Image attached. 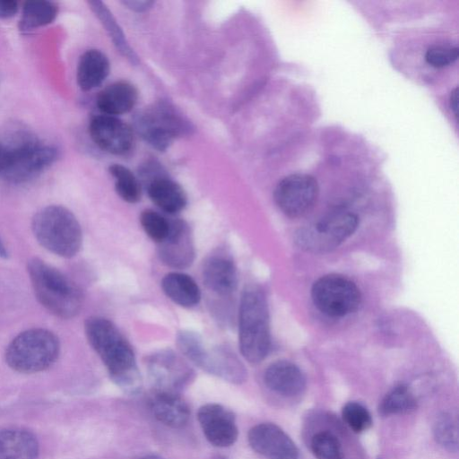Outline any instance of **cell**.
Returning <instances> with one entry per match:
<instances>
[{
    "mask_svg": "<svg viewBox=\"0 0 459 459\" xmlns=\"http://www.w3.org/2000/svg\"><path fill=\"white\" fill-rule=\"evenodd\" d=\"M27 270L34 294L48 311L65 319L80 312L83 296L71 279L37 257L28 262Z\"/></svg>",
    "mask_w": 459,
    "mask_h": 459,
    "instance_id": "obj_2",
    "label": "cell"
},
{
    "mask_svg": "<svg viewBox=\"0 0 459 459\" xmlns=\"http://www.w3.org/2000/svg\"><path fill=\"white\" fill-rule=\"evenodd\" d=\"M433 433L437 442L450 452L458 450V420L451 412L440 413L434 422Z\"/></svg>",
    "mask_w": 459,
    "mask_h": 459,
    "instance_id": "obj_29",
    "label": "cell"
},
{
    "mask_svg": "<svg viewBox=\"0 0 459 459\" xmlns=\"http://www.w3.org/2000/svg\"><path fill=\"white\" fill-rule=\"evenodd\" d=\"M238 342L242 356L257 364L267 356L271 347L269 310L263 290L247 286L241 296L238 311Z\"/></svg>",
    "mask_w": 459,
    "mask_h": 459,
    "instance_id": "obj_4",
    "label": "cell"
},
{
    "mask_svg": "<svg viewBox=\"0 0 459 459\" xmlns=\"http://www.w3.org/2000/svg\"><path fill=\"white\" fill-rule=\"evenodd\" d=\"M165 295L183 307H193L201 300V290L195 281L188 274L172 272L161 280Z\"/></svg>",
    "mask_w": 459,
    "mask_h": 459,
    "instance_id": "obj_24",
    "label": "cell"
},
{
    "mask_svg": "<svg viewBox=\"0 0 459 459\" xmlns=\"http://www.w3.org/2000/svg\"><path fill=\"white\" fill-rule=\"evenodd\" d=\"M58 156L56 146L30 135L0 140V177L11 183L26 182L48 169Z\"/></svg>",
    "mask_w": 459,
    "mask_h": 459,
    "instance_id": "obj_3",
    "label": "cell"
},
{
    "mask_svg": "<svg viewBox=\"0 0 459 459\" xmlns=\"http://www.w3.org/2000/svg\"><path fill=\"white\" fill-rule=\"evenodd\" d=\"M150 406L153 416L168 427L182 428L188 422L189 407L179 394L154 391Z\"/></svg>",
    "mask_w": 459,
    "mask_h": 459,
    "instance_id": "obj_19",
    "label": "cell"
},
{
    "mask_svg": "<svg viewBox=\"0 0 459 459\" xmlns=\"http://www.w3.org/2000/svg\"><path fill=\"white\" fill-rule=\"evenodd\" d=\"M8 256V251L5 248V246L4 245L2 239L0 238V257L2 258H7Z\"/></svg>",
    "mask_w": 459,
    "mask_h": 459,
    "instance_id": "obj_38",
    "label": "cell"
},
{
    "mask_svg": "<svg viewBox=\"0 0 459 459\" xmlns=\"http://www.w3.org/2000/svg\"><path fill=\"white\" fill-rule=\"evenodd\" d=\"M417 408V400L404 385H398L390 390L378 406V412L382 416L407 414Z\"/></svg>",
    "mask_w": 459,
    "mask_h": 459,
    "instance_id": "obj_26",
    "label": "cell"
},
{
    "mask_svg": "<svg viewBox=\"0 0 459 459\" xmlns=\"http://www.w3.org/2000/svg\"><path fill=\"white\" fill-rule=\"evenodd\" d=\"M177 344L182 354L196 366H200L206 347L202 338L191 331H181L177 336Z\"/></svg>",
    "mask_w": 459,
    "mask_h": 459,
    "instance_id": "obj_33",
    "label": "cell"
},
{
    "mask_svg": "<svg viewBox=\"0 0 459 459\" xmlns=\"http://www.w3.org/2000/svg\"><path fill=\"white\" fill-rule=\"evenodd\" d=\"M58 9L55 3L46 0H32L23 4L19 29L22 33L52 23L57 16Z\"/></svg>",
    "mask_w": 459,
    "mask_h": 459,
    "instance_id": "obj_25",
    "label": "cell"
},
{
    "mask_svg": "<svg viewBox=\"0 0 459 459\" xmlns=\"http://www.w3.org/2000/svg\"><path fill=\"white\" fill-rule=\"evenodd\" d=\"M122 4L134 12H144L150 9L154 2L152 1H141V0H129L123 1Z\"/></svg>",
    "mask_w": 459,
    "mask_h": 459,
    "instance_id": "obj_36",
    "label": "cell"
},
{
    "mask_svg": "<svg viewBox=\"0 0 459 459\" xmlns=\"http://www.w3.org/2000/svg\"><path fill=\"white\" fill-rule=\"evenodd\" d=\"M59 349V341L54 333L43 328H32L19 333L9 343L5 361L17 372L37 373L55 363Z\"/></svg>",
    "mask_w": 459,
    "mask_h": 459,
    "instance_id": "obj_6",
    "label": "cell"
},
{
    "mask_svg": "<svg viewBox=\"0 0 459 459\" xmlns=\"http://www.w3.org/2000/svg\"><path fill=\"white\" fill-rule=\"evenodd\" d=\"M31 229L37 241L56 255L73 257L82 247L80 223L64 206L48 205L39 210L32 219Z\"/></svg>",
    "mask_w": 459,
    "mask_h": 459,
    "instance_id": "obj_5",
    "label": "cell"
},
{
    "mask_svg": "<svg viewBox=\"0 0 459 459\" xmlns=\"http://www.w3.org/2000/svg\"><path fill=\"white\" fill-rule=\"evenodd\" d=\"M39 443L29 430L12 428L0 431V459H36Z\"/></svg>",
    "mask_w": 459,
    "mask_h": 459,
    "instance_id": "obj_22",
    "label": "cell"
},
{
    "mask_svg": "<svg viewBox=\"0 0 459 459\" xmlns=\"http://www.w3.org/2000/svg\"><path fill=\"white\" fill-rule=\"evenodd\" d=\"M158 245V255L167 266L185 269L194 262L195 251L191 230L183 220H169V233Z\"/></svg>",
    "mask_w": 459,
    "mask_h": 459,
    "instance_id": "obj_13",
    "label": "cell"
},
{
    "mask_svg": "<svg viewBox=\"0 0 459 459\" xmlns=\"http://www.w3.org/2000/svg\"><path fill=\"white\" fill-rule=\"evenodd\" d=\"M19 11V3L14 0H0V19L13 17Z\"/></svg>",
    "mask_w": 459,
    "mask_h": 459,
    "instance_id": "obj_35",
    "label": "cell"
},
{
    "mask_svg": "<svg viewBox=\"0 0 459 459\" xmlns=\"http://www.w3.org/2000/svg\"><path fill=\"white\" fill-rule=\"evenodd\" d=\"M344 422L356 433L368 429L372 425V417L368 410L360 403H346L342 410Z\"/></svg>",
    "mask_w": 459,
    "mask_h": 459,
    "instance_id": "obj_31",
    "label": "cell"
},
{
    "mask_svg": "<svg viewBox=\"0 0 459 459\" xmlns=\"http://www.w3.org/2000/svg\"><path fill=\"white\" fill-rule=\"evenodd\" d=\"M146 188L152 203L167 213L176 214L186 205L184 189L167 177L156 175L148 181Z\"/></svg>",
    "mask_w": 459,
    "mask_h": 459,
    "instance_id": "obj_21",
    "label": "cell"
},
{
    "mask_svg": "<svg viewBox=\"0 0 459 459\" xmlns=\"http://www.w3.org/2000/svg\"><path fill=\"white\" fill-rule=\"evenodd\" d=\"M199 368L234 384H241L247 377L244 365L237 355L226 346L205 349Z\"/></svg>",
    "mask_w": 459,
    "mask_h": 459,
    "instance_id": "obj_18",
    "label": "cell"
},
{
    "mask_svg": "<svg viewBox=\"0 0 459 459\" xmlns=\"http://www.w3.org/2000/svg\"><path fill=\"white\" fill-rule=\"evenodd\" d=\"M88 4L106 28L114 44L121 54H123L130 62L137 63L138 59L136 55L128 45L122 30L117 25L107 6L100 1H91Z\"/></svg>",
    "mask_w": 459,
    "mask_h": 459,
    "instance_id": "obj_27",
    "label": "cell"
},
{
    "mask_svg": "<svg viewBox=\"0 0 459 459\" xmlns=\"http://www.w3.org/2000/svg\"><path fill=\"white\" fill-rule=\"evenodd\" d=\"M86 338L106 366L111 379L125 392L134 394L141 388V377L131 344L117 325L102 316L85 320Z\"/></svg>",
    "mask_w": 459,
    "mask_h": 459,
    "instance_id": "obj_1",
    "label": "cell"
},
{
    "mask_svg": "<svg viewBox=\"0 0 459 459\" xmlns=\"http://www.w3.org/2000/svg\"><path fill=\"white\" fill-rule=\"evenodd\" d=\"M89 134L100 149L111 154H126L134 145L131 127L117 117L103 114L93 117Z\"/></svg>",
    "mask_w": 459,
    "mask_h": 459,
    "instance_id": "obj_12",
    "label": "cell"
},
{
    "mask_svg": "<svg viewBox=\"0 0 459 459\" xmlns=\"http://www.w3.org/2000/svg\"><path fill=\"white\" fill-rule=\"evenodd\" d=\"M135 126L140 135L159 151H165L177 137L190 129L187 122L168 104L145 109L137 116Z\"/></svg>",
    "mask_w": 459,
    "mask_h": 459,
    "instance_id": "obj_9",
    "label": "cell"
},
{
    "mask_svg": "<svg viewBox=\"0 0 459 459\" xmlns=\"http://www.w3.org/2000/svg\"><path fill=\"white\" fill-rule=\"evenodd\" d=\"M358 224V217L351 212H333L299 229L295 242L308 252H327L349 238L357 230Z\"/></svg>",
    "mask_w": 459,
    "mask_h": 459,
    "instance_id": "obj_7",
    "label": "cell"
},
{
    "mask_svg": "<svg viewBox=\"0 0 459 459\" xmlns=\"http://www.w3.org/2000/svg\"><path fill=\"white\" fill-rule=\"evenodd\" d=\"M459 56L457 46L451 44H434L425 53L426 62L436 68H442L454 64Z\"/></svg>",
    "mask_w": 459,
    "mask_h": 459,
    "instance_id": "obj_34",
    "label": "cell"
},
{
    "mask_svg": "<svg viewBox=\"0 0 459 459\" xmlns=\"http://www.w3.org/2000/svg\"><path fill=\"white\" fill-rule=\"evenodd\" d=\"M319 194L316 179L308 174L293 173L281 178L275 186L273 198L278 208L288 217L307 213Z\"/></svg>",
    "mask_w": 459,
    "mask_h": 459,
    "instance_id": "obj_10",
    "label": "cell"
},
{
    "mask_svg": "<svg viewBox=\"0 0 459 459\" xmlns=\"http://www.w3.org/2000/svg\"><path fill=\"white\" fill-rule=\"evenodd\" d=\"M109 173L115 179V190L122 200L135 204L141 199L140 181L128 168L121 164H112Z\"/></svg>",
    "mask_w": 459,
    "mask_h": 459,
    "instance_id": "obj_28",
    "label": "cell"
},
{
    "mask_svg": "<svg viewBox=\"0 0 459 459\" xmlns=\"http://www.w3.org/2000/svg\"><path fill=\"white\" fill-rule=\"evenodd\" d=\"M140 223L146 235L156 243L161 242L169 230V220L151 209L143 211Z\"/></svg>",
    "mask_w": 459,
    "mask_h": 459,
    "instance_id": "obj_32",
    "label": "cell"
},
{
    "mask_svg": "<svg viewBox=\"0 0 459 459\" xmlns=\"http://www.w3.org/2000/svg\"><path fill=\"white\" fill-rule=\"evenodd\" d=\"M264 382L271 391L284 397L301 394L307 385L302 370L288 360H278L269 365L264 374Z\"/></svg>",
    "mask_w": 459,
    "mask_h": 459,
    "instance_id": "obj_17",
    "label": "cell"
},
{
    "mask_svg": "<svg viewBox=\"0 0 459 459\" xmlns=\"http://www.w3.org/2000/svg\"><path fill=\"white\" fill-rule=\"evenodd\" d=\"M110 65L105 54L98 49L85 51L78 61L77 84L84 91L100 86L109 74Z\"/></svg>",
    "mask_w": 459,
    "mask_h": 459,
    "instance_id": "obj_23",
    "label": "cell"
},
{
    "mask_svg": "<svg viewBox=\"0 0 459 459\" xmlns=\"http://www.w3.org/2000/svg\"><path fill=\"white\" fill-rule=\"evenodd\" d=\"M310 447L316 459H344L339 439L328 430L316 433L311 438Z\"/></svg>",
    "mask_w": 459,
    "mask_h": 459,
    "instance_id": "obj_30",
    "label": "cell"
},
{
    "mask_svg": "<svg viewBox=\"0 0 459 459\" xmlns=\"http://www.w3.org/2000/svg\"><path fill=\"white\" fill-rule=\"evenodd\" d=\"M449 107L455 117H457V109H458V94H457V87H455L450 93L449 97Z\"/></svg>",
    "mask_w": 459,
    "mask_h": 459,
    "instance_id": "obj_37",
    "label": "cell"
},
{
    "mask_svg": "<svg viewBox=\"0 0 459 459\" xmlns=\"http://www.w3.org/2000/svg\"><path fill=\"white\" fill-rule=\"evenodd\" d=\"M315 307L331 317H342L354 313L361 302L357 285L339 274H327L317 279L311 289Z\"/></svg>",
    "mask_w": 459,
    "mask_h": 459,
    "instance_id": "obj_8",
    "label": "cell"
},
{
    "mask_svg": "<svg viewBox=\"0 0 459 459\" xmlns=\"http://www.w3.org/2000/svg\"><path fill=\"white\" fill-rule=\"evenodd\" d=\"M252 449L265 459H299V449L279 426L260 423L250 429L247 436Z\"/></svg>",
    "mask_w": 459,
    "mask_h": 459,
    "instance_id": "obj_14",
    "label": "cell"
},
{
    "mask_svg": "<svg viewBox=\"0 0 459 459\" xmlns=\"http://www.w3.org/2000/svg\"><path fill=\"white\" fill-rule=\"evenodd\" d=\"M146 368L154 391L179 394L194 377L190 366L177 353L163 350L149 356Z\"/></svg>",
    "mask_w": 459,
    "mask_h": 459,
    "instance_id": "obj_11",
    "label": "cell"
},
{
    "mask_svg": "<svg viewBox=\"0 0 459 459\" xmlns=\"http://www.w3.org/2000/svg\"><path fill=\"white\" fill-rule=\"evenodd\" d=\"M197 419L207 440L215 446L226 447L238 438V427L233 413L218 403L203 405Z\"/></svg>",
    "mask_w": 459,
    "mask_h": 459,
    "instance_id": "obj_15",
    "label": "cell"
},
{
    "mask_svg": "<svg viewBox=\"0 0 459 459\" xmlns=\"http://www.w3.org/2000/svg\"><path fill=\"white\" fill-rule=\"evenodd\" d=\"M137 99L138 91L131 82L118 81L104 88L96 103L103 115L117 117L132 110Z\"/></svg>",
    "mask_w": 459,
    "mask_h": 459,
    "instance_id": "obj_20",
    "label": "cell"
},
{
    "mask_svg": "<svg viewBox=\"0 0 459 459\" xmlns=\"http://www.w3.org/2000/svg\"><path fill=\"white\" fill-rule=\"evenodd\" d=\"M202 276L206 288L222 297L232 294L238 286L237 267L224 253L208 257L204 264Z\"/></svg>",
    "mask_w": 459,
    "mask_h": 459,
    "instance_id": "obj_16",
    "label": "cell"
}]
</instances>
